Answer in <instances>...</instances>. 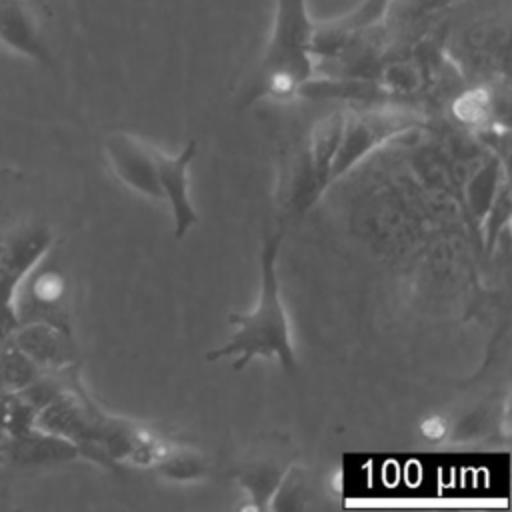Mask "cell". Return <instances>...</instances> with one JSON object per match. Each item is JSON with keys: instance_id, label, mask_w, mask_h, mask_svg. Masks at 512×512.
Returning a JSON list of instances; mask_svg holds the SVG:
<instances>
[{"instance_id": "obj_1", "label": "cell", "mask_w": 512, "mask_h": 512, "mask_svg": "<svg viewBox=\"0 0 512 512\" xmlns=\"http://www.w3.org/2000/svg\"><path fill=\"white\" fill-rule=\"evenodd\" d=\"M282 232H268L260 250V288L258 300L248 312H234L228 324L234 328L226 344L206 352L208 362L232 356V370H244L252 360H276L286 374L298 368L290 316L282 300L278 278V252Z\"/></svg>"}, {"instance_id": "obj_2", "label": "cell", "mask_w": 512, "mask_h": 512, "mask_svg": "<svg viewBox=\"0 0 512 512\" xmlns=\"http://www.w3.org/2000/svg\"><path fill=\"white\" fill-rule=\"evenodd\" d=\"M312 32L308 0H274L272 28L258 64L238 96L240 106L264 98L286 102L302 94L316 72Z\"/></svg>"}, {"instance_id": "obj_3", "label": "cell", "mask_w": 512, "mask_h": 512, "mask_svg": "<svg viewBox=\"0 0 512 512\" xmlns=\"http://www.w3.org/2000/svg\"><path fill=\"white\" fill-rule=\"evenodd\" d=\"M424 124V112L404 102L372 100L344 110L342 136L330 168V186L380 146Z\"/></svg>"}, {"instance_id": "obj_4", "label": "cell", "mask_w": 512, "mask_h": 512, "mask_svg": "<svg viewBox=\"0 0 512 512\" xmlns=\"http://www.w3.org/2000/svg\"><path fill=\"white\" fill-rule=\"evenodd\" d=\"M54 246L48 224H22L0 238V326L10 334L20 324V292L32 270Z\"/></svg>"}, {"instance_id": "obj_5", "label": "cell", "mask_w": 512, "mask_h": 512, "mask_svg": "<svg viewBox=\"0 0 512 512\" xmlns=\"http://www.w3.org/2000/svg\"><path fill=\"white\" fill-rule=\"evenodd\" d=\"M160 150L146 138L114 130L102 142L104 160L118 182L128 190L150 198L154 202H164V190L160 184Z\"/></svg>"}, {"instance_id": "obj_6", "label": "cell", "mask_w": 512, "mask_h": 512, "mask_svg": "<svg viewBox=\"0 0 512 512\" xmlns=\"http://www.w3.org/2000/svg\"><path fill=\"white\" fill-rule=\"evenodd\" d=\"M10 340L42 372H58L78 364L70 326H62L44 318L20 320V324L10 334Z\"/></svg>"}, {"instance_id": "obj_7", "label": "cell", "mask_w": 512, "mask_h": 512, "mask_svg": "<svg viewBox=\"0 0 512 512\" xmlns=\"http://www.w3.org/2000/svg\"><path fill=\"white\" fill-rule=\"evenodd\" d=\"M388 0H362L350 12L314 22L312 52L316 60H334L344 48L384 22Z\"/></svg>"}, {"instance_id": "obj_8", "label": "cell", "mask_w": 512, "mask_h": 512, "mask_svg": "<svg viewBox=\"0 0 512 512\" xmlns=\"http://www.w3.org/2000/svg\"><path fill=\"white\" fill-rule=\"evenodd\" d=\"M292 464V458L282 448H274V444L260 446L248 454L236 472V482L248 500L242 508L270 510L274 494Z\"/></svg>"}, {"instance_id": "obj_9", "label": "cell", "mask_w": 512, "mask_h": 512, "mask_svg": "<svg viewBox=\"0 0 512 512\" xmlns=\"http://www.w3.org/2000/svg\"><path fill=\"white\" fill-rule=\"evenodd\" d=\"M0 48L36 64L52 66V52L30 0H0Z\"/></svg>"}, {"instance_id": "obj_10", "label": "cell", "mask_w": 512, "mask_h": 512, "mask_svg": "<svg viewBox=\"0 0 512 512\" xmlns=\"http://www.w3.org/2000/svg\"><path fill=\"white\" fill-rule=\"evenodd\" d=\"M196 140H190L178 154H168L160 150V184L164 190V204H168L174 238L182 240L186 232L198 224V212L190 198V176L188 168L196 158Z\"/></svg>"}, {"instance_id": "obj_11", "label": "cell", "mask_w": 512, "mask_h": 512, "mask_svg": "<svg viewBox=\"0 0 512 512\" xmlns=\"http://www.w3.org/2000/svg\"><path fill=\"white\" fill-rule=\"evenodd\" d=\"M342 126H344V108H338L316 118L308 130L306 158H308L310 188H308L306 204H312L314 200H318L324 194V190L330 186V168L340 144Z\"/></svg>"}, {"instance_id": "obj_12", "label": "cell", "mask_w": 512, "mask_h": 512, "mask_svg": "<svg viewBox=\"0 0 512 512\" xmlns=\"http://www.w3.org/2000/svg\"><path fill=\"white\" fill-rule=\"evenodd\" d=\"M80 454L76 446L48 434L36 426H30L22 434L14 436L4 444V464L12 466H46L78 460Z\"/></svg>"}, {"instance_id": "obj_13", "label": "cell", "mask_w": 512, "mask_h": 512, "mask_svg": "<svg viewBox=\"0 0 512 512\" xmlns=\"http://www.w3.org/2000/svg\"><path fill=\"white\" fill-rule=\"evenodd\" d=\"M26 286V300L34 310L32 318H44L58 322L62 326H70L64 304L68 296V280L60 270L40 268V264L32 270ZM30 320V318H26Z\"/></svg>"}, {"instance_id": "obj_14", "label": "cell", "mask_w": 512, "mask_h": 512, "mask_svg": "<svg viewBox=\"0 0 512 512\" xmlns=\"http://www.w3.org/2000/svg\"><path fill=\"white\" fill-rule=\"evenodd\" d=\"M462 0H388L384 28L390 40H398L404 34H416V28L428 24L440 10Z\"/></svg>"}, {"instance_id": "obj_15", "label": "cell", "mask_w": 512, "mask_h": 512, "mask_svg": "<svg viewBox=\"0 0 512 512\" xmlns=\"http://www.w3.org/2000/svg\"><path fill=\"white\" fill-rule=\"evenodd\" d=\"M152 470L170 482H194L208 476V460L196 448L172 442L164 456L152 466Z\"/></svg>"}, {"instance_id": "obj_16", "label": "cell", "mask_w": 512, "mask_h": 512, "mask_svg": "<svg viewBox=\"0 0 512 512\" xmlns=\"http://www.w3.org/2000/svg\"><path fill=\"white\" fill-rule=\"evenodd\" d=\"M464 52L474 68L496 66L498 58L506 56V30L496 22L472 26L464 36Z\"/></svg>"}, {"instance_id": "obj_17", "label": "cell", "mask_w": 512, "mask_h": 512, "mask_svg": "<svg viewBox=\"0 0 512 512\" xmlns=\"http://www.w3.org/2000/svg\"><path fill=\"white\" fill-rule=\"evenodd\" d=\"M44 372L8 338L0 348V394L20 392Z\"/></svg>"}, {"instance_id": "obj_18", "label": "cell", "mask_w": 512, "mask_h": 512, "mask_svg": "<svg viewBox=\"0 0 512 512\" xmlns=\"http://www.w3.org/2000/svg\"><path fill=\"white\" fill-rule=\"evenodd\" d=\"M510 220V188L506 178H502V182L498 184L488 210L482 216V226H484V240H486V248L488 252H492L494 244L500 238V232L508 226Z\"/></svg>"}, {"instance_id": "obj_19", "label": "cell", "mask_w": 512, "mask_h": 512, "mask_svg": "<svg viewBox=\"0 0 512 512\" xmlns=\"http://www.w3.org/2000/svg\"><path fill=\"white\" fill-rule=\"evenodd\" d=\"M422 432L428 438H438V436H442L446 432V424L442 420H438V418H430V420H426L422 424Z\"/></svg>"}, {"instance_id": "obj_20", "label": "cell", "mask_w": 512, "mask_h": 512, "mask_svg": "<svg viewBox=\"0 0 512 512\" xmlns=\"http://www.w3.org/2000/svg\"><path fill=\"white\" fill-rule=\"evenodd\" d=\"M8 338H10V332H8L6 328H2V326H0V348L6 344V340H8Z\"/></svg>"}, {"instance_id": "obj_21", "label": "cell", "mask_w": 512, "mask_h": 512, "mask_svg": "<svg viewBox=\"0 0 512 512\" xmlns=\"http://www.w3.org/2000/svg\"><path fill=\"white\" fill-rule=\"evenodd\" d=\"M0 464H4V446L0 442Z\"/></svg>"}]
</instances>
